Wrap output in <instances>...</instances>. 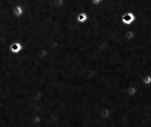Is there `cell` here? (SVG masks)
Instances as JSON below:
<instances>
[{"label":"cell","mask_w":151,"mask_h":127,"mask_svg":"<svg viewBox=\"0 0 151 127\" xmlns=\"http://www.w3.org/2000/svg\"><path fill=\"white\" fill-rule=\"evenodd\" d=\"M135 14L133 11H126L121 16V21L124 24V25H132L135 20Z\"/></svg>","instance_id":"obj_1"},{"label":"cell","mask_w":151,"mask_h":127,"mask_svg":"<svg viewBox=\"0 0 151 127\" xmlns=\"http://www.w3.org/2000/svg\"><path fill=\"white\" fill-rule=\"evenodd\" d=\"M23 50H24V45L18 41H14L9 45V52L12 54H19L23 52Z\"/></svg>","instance_id":"obj_2"},{"label":"cell","mask_w":151,"mask_h":127,"mask_svg":"<svg viewBox=\"0 0 151 127\" xmlns=\"http://www.w3.org/2000/svg\"><path fill=\"white\" fill-rule=\"evenodd\" d=\"M13 16L15 18H22L25 15V9L22 5H16L13 7Z\"/></svg>","instance_id":"obj_3"},{"label":"cell","mask_w":151,"mask_h":127,"mask_svg":"<svg viewBox=\"0 0 151 127\" xmlns=\"http://www.w3.org/2000/svg\"><path fill=\"white\" fill-rule=\"evenodd\" d=\"M76 18H77V21H78L79 24H86V23L88 21L89 16L86 11H80V13L76 16Z\"/></svg>","instance_id":"obj_4"},{"label":"cell","mask_w":151,"mask_h":127,"mask_svg":"<svg viewBox=\"0 0 151 127\" xmlns=\"http://www.w3.org/2000/svg\"><path fill=\"white\" fill-rule=\"evenodd\" d=\"M127 95L130 96V97H134V95H137V92H138V89L134 87V86H131V87H129L125 91Z\"/></svg>","instance_id":"obj_5"},{"label":"cell","mask_w":151,"mask_h":127,"mask_svg":"<svg viewBox=\"0 0 151 127\" xmlns=\"http://www.w3.org/2000/svg\"><path fill=\"white\" fill-rule=\"evenodd\" d=\"M142 82L145 86H151V74H148L142 78Z\"/></svg>","instance_id":"obj_6"},{"label":"cell","mask_w":151,"mask_h":127,"mask_svg":"<svg viewBox=\"0 0 151 127\" xmlns=\"http://www.w3.org/2000/svg\"><path fill=\"white\" fill-rule=\"evenodd\" d=\"M90 1H91L93 6H99V5H101L104 0H90Z\"/></svg>","instance_id":"obj_7"}]
</instances>
